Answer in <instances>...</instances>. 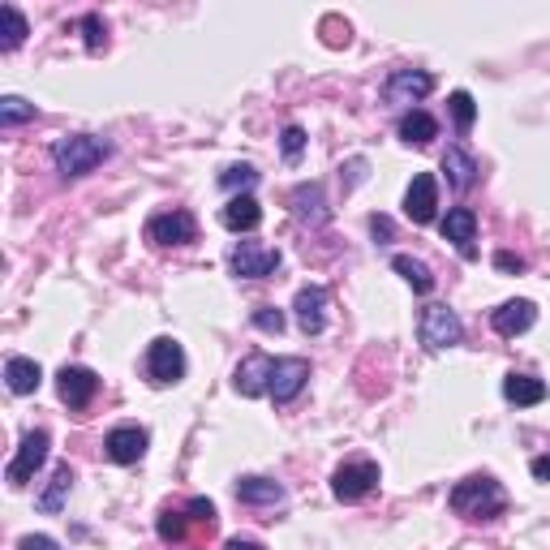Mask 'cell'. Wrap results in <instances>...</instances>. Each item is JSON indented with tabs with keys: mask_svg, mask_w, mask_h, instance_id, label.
I'll use <instances>...</instances> for the list:
<instances>
[{
	"mask_svg": "<svg viewBox=\"0 0 550 550\" xmlns=\"http://www.w3.org/2000/svg\"><path fill=\"white\" fill-rule=\"evenodd\" d=\"M452 512L465 516V520H495L503 508H508V495H503V486L495 482V477L486 473H473L465 477V482L452 486Z\"/></svg>",
	"mask_w": 550,
	"mask_h": 550,
	"instance_id": "obj_1",
	"label": "cell"
},
{
	"mask_svg": "<svg viewBox=\"0 0 550 550\" xmlns=\"http://www.w3.org/2000/svg\"><path fill=\"white\" fill-rule=\"evenodd\" d=\"M108 155H112V142L95 138V134H69V138L52 142V164L61 177H86V172H95Z\"/></svg>",
	"mask_w": 550,
	"mask_h": 550,
	"instance_id": "obj_2",
	"label": "cell"
},
{
	"mask_svg": "<svg viewBox=\"0 0 550 550\" xmlns=\"http://www.w3.org/2000/svg\"><path fill=\"white\" fill-rule=\"evenodd\" d=\"M142 233H147V241L159 245V250H177V245L198 241V220L190 211H159L147 220Z\"/></svg>",
	"mask_w": 550,
	"mask_h": 550,
	"instance_id": "obj_3",
	"label": "cell"
},
{
	"mask_svg": "<svg viewBox=\"0 0 550 550\" xmlns=\"http://www.w3.org/2000/svg\"><path fill=\"white\" fill-rule=\"evenodd\" d=\"M374 486H379V465H374V460H349V465H340L331 473V495L340 503L366 499Z\"/></svg>",
	"mask_w": 550,
	"mask_h": 550,
	"instance_id": "obj_4",
	"label": "cell"
},
{
	"mask_svg": "<svg viewBox=\"0 0 550 550\" xmlns=\"http://www.w3.org/2000/svg\"><path fill=\"white\" fill-rule=\"evenodd\" d=\"M48 447H52L48 430H31V434H22V447H18V456L9 460V469H5V482H9L13 490L31 482V477L43 469V460H48Z\"/></svg>",
	"mask_w": 550,
	"mask_h": 550,
	"instance_id": "obj_5",
	"label": "cell"
},
{
	"mask_svg": "<svg viewBox=\"0 0 550 550\" xmlns=\"http://www.w3.org/2000/svg\"><path fill=\"white\" fill-rule=\"evenodd\" d=\"M417 331H422L426 349H452V344L465 340V323H460V314L447 310V306H426Z\"/></svg>",
	"mask_w": 550,
	"mask_h": 550,
	"instance_id": "obj_6",
	"label": "cell"
},
{
	"mask_svg": "<svg viewBox=\"0 0 550 550\" xmlns=\"http://www.w3.org/2000/svg\"><path fill=\"white\" fill-rule=\"evenodd\" d=\"M181 374H185V349L172 336H159L151 340V349H147V379L155 387H168V383H181Z\"/></svg>",
	"mask_w": 550,
	"mask_h": 550,
	"instance_id": "obj_7",
	"label": "cell"
},
{
	"mask_svg": "<svg viewBox=\"0 0 550 550\" xmlns=\"http://www.w3.org/2000/svg\"><path fill=\"white\" fill-rule=\"evenodd\" d=\"M228 267H233V275H241V280H263V275L280 267V250H271L263 241H237L233 254H228Z\"/></svg>",
	"mask_w": 550,
	"mask_h": 550,
	"instance_id": "obj_8",
	"label": "cell"
},
{
	"mask_svg": "<svg viewBox=\"0 0 550 550\" xmlns=\"http://www.w3.org/2000/svg\"><path fill=\"white\" fill-rule=\"evenodd\" d=\"M434 91V78L426 74V69H392L383 82V99L387 104H422V99Z\"/></svg>",
	"mask_w": 550,
	"mask_h": 550,
	"instance_id": "obj_9",
	"label": "cell"
},
{
	"mask_svg": "<svg viewBox=\"0 0 550 550\" xmlns=\"http://www.w3.org/2000/svg\"><path fill=\"white\" fill-rule=\"evenodd\" d=\"M306 383H310V361H306V357H275V374H271V396H275V404L297 400Z\"/></svg>",
	"mask_w": 550,
	"mask_h": 550,
	"instance_id": "obj_10",
	"label": "cell"
},
{
	"mask_svg": "<svg viewBox=\"0 0 550 550\" xmlns=\"http://www.w3.org/2000/svg\"><path fill=\"white\" fill-rule=\"evenodd\" d=\"M95 392H99L95 370H86V366H65L61 374H56V396H61L69 409H86V404L95 400Z\"/></svg>",
	"mask_w": 550,
	"mask_h": 550,
	"instance_id": "obj_11",
	"label": "cell"
},
{
	"mask_svg": "<svg viewBox=\"0 0 550 550\" xmlns=\"http://www.w3.org/2000/svg\"><path fill=\"white\" fill-rule=\"evenodd\" d=\"M147 443H151V434L142 426H117V430H108L104 452H108V460H117V465H138V460L147 456Z\"/></svg>",
	"mask_w": 550,
	"mask_h": 550,
	"instance_id": "obj_12",
	"label": "cell"
},
{
	"mask_svg": "<svg viewBox=\"0 0 550 550\" xmlns=\"http://www.w3.org/2000/svg\"><path fill=\"white\" fill-rule=\"evenodd\" d=\"M434 211H439V181H434L430 172H417L409 194H404V215H409L413 224H430Z\"/></svg>",
	"mask_w": 550,
	"mask_h": 550,
	"instance_id": "obj_13",
	"label": "cell"
},
{
	"mask_svg": "<svg viewBox=\"0 0 550 550\" xmlns=\"http://www.w3.org/2000/svg\"><path fill=\"white\" fill-rule=\"evenodd\" d=\"M271 374H275V361L267 357V353H250L237 366V374H233V387L241 396H263V392H271Z\"/></svg>",
	"mask_w": 550,
	"mask_h": 550,
	"instance_id": "obj_14",
	"label": "cell"
},
{
	"mask_svg": "<svg viewBox=\"0 0 550 550\" xmlns=\"http://www.w3.org/2000/svg\"><path fill=\"white\" fill-rule=\"evenodd\" d=\"M297 310V327L306 331V336H318V331L327 327V288L323 284H306L293 301Z\"/></svg>",
	"mask_w": 550,
	"mask_h": 550,
	"instance_id": "obj_15",
	"label": "cell"
},
{
	"mask_svg": "<svg viewBox=\"0 0 550 550\" xmlns=\"http://www.w3.org/2000/svg\"><path fill=\"white\" fill-rule=\"evenodd\" d=\"M443 237L456 245L465 263H473L477 258V215L469 207H452L447 211V220H443Z\"/></svg>",
	"mask_w": 550,
	"mask_h": 550,
	"instance_id": "obj_16",
	"label": "cell"
},
{
	"mask_svg": "<svg viewBox=\"0 0 550 550\" xmlns=\"http://www.w3.org/2000/svg\"><path fill=\"white\" fill-rule=\"evenodd\" d=\"M288 202H293V215L301 224H327L331 220V207H327V194H323V185L318 181H301L293 194H288Z\"/></svg>",
	"mask_w": 550,
	"mask_h": 550,
	"instance_id": "obj_17",
	"label": "cell"
},
{
	"mask_svg": "<svg viewBox=\"0 0 550 550\" xmlns=\"http://www.w3.org/2000/svg\"><path fill=\"white\" fill-rule=\"evenodd\" d=\"M533 323H538V306H533V301H503V306L490 314V327L508 340L520 336V331H529Z\"/></svg>",
	"mask_w": 550,
	"mask_h": 550,
	"instance_id": "obj_18",
	"label": "cell"
},
{
	"mask_svg": "<svg viewBox=\"0 0 550 550\" xmlns=\"http://www.w3.org/2000/svg\"><path fill=\"white\" fill-rule=\"evenodd\" d=\"M220 224L233 228V233H254V228L263 224V207H258L254 194H237V198H228V207L220 211Z\"/></svg>",
	"mask_w": 550,
	"mask_h": 550,
	"instance_id": "obj_19",
	"label": "cell"
},
{
	"mask_svg": "<svg viewBox=\"0 0 550 550\" xmlns=\"http://www.w3.org/2000/svg\"><path fill=\"white\" fill-rule=\"evenodd\" d=\"M5 383H9L13 396H31V392H39V383H43L39 361H31V357H9V361H5Z\"/></svg>",
	"mask_w": 550,
	"mask_h": 550,
	"instance_id": "obj_20",
	"label": "cell"
},
{
	"mask_svg": "<svg viewBox=\"0 0 550 550\" xmlns=\"http://www.w3.org/2000/svg\"><path fill=\"white\" fill-rule=\"evenodd\" d=\"M237 499L250 503V508H275V503H284V486L271 482V477H241Z\"/></svg>",
	"mask_w": 550,
	"mask_h": 550,
	"instance_id": "obj_21",
	"label": "cell"
},
{
	"mask_svg": "<svg viewBox=\"0 0 550 550\" xmlns=\"http://www.w3.org/2000/svg\"><path fill=\"white\" fill-rule=\"evenodd\" d=\"M396 134H400L404 142H409V147H426V142L439 138V121H434L430 112H422V108H409V112L400 117Z\"/></svg>",
	"mask_w": 550,
	"mask_h": 550,
	"instance_id": "obj_22",
	"label": "cell"
},
{
	"mask_svg": "<svg viewBox=\"0 0 550 550\" xmlns=\"http://www.w3.org/2000/svg\"><path fill=\"white\" fill-rule=\"evenodd\" d=\"M443 172H447V185L452 190H469L477 181V159L465 147H447L443 151Z\"/></svg>",
	"mask_w": 550,
	"mask_h": 550,
	"instance_id": "obj_23",
	"label": "cell"
},
{
	"mask_svg": "<svg viewBox=\"0 0 550 550\" xmlns=\"http://www.w3.org/2000/svg\"><path fill=\"white\" fill-rule=\"evenodd\" d=\"M503 396H508L512 404H542L546 383L533 379V374H508V379H503Z\"/></svg>",
	"mask_w": 550,
	"mask_h": 550,
	"instance_id": "obj_24",
	"label": "cell"
},
{
	"mask_svg": "<svg viewBox=\"0 0 550 550\" xmlns=\"http://www.w3.org/2000/svg\"><path fill=\"white\" fill-rule=\"evenodd\" d=\"M69 490H74V469L61 465V469L52 473L48 490L39 495V512H61V508H65V499H69Z\"/></svg>",
	"mask_w": 550,
	"mask_h": 550,
	"instance_id": "obj_25",
	"label": "cell"
},
{
	"mask_svg": "<svg viewBox=\"0 0 550 550\" xmlns=\"http://www.w3.org/2000/svg\"><path fill=\"white\" fill-rule=\"evenodd\" d=\"M392 267L404 275V280H409L413 284V293H434V275H430V267L422 263V258H413V254H396L392 258Z\"/></svg>",
	"mask_w": 550,
	"mask_h": 550,
	"instance_id": "obj_26",
	"label": "cell"
},
{
	"mask_svg": "<svg viewBox=\"0 0 550 550\" xmlns=\"http://www.w3.org/2000/svg\"><path fill=\"white\" fill-rule=\"evenodd\" d=\"M194 516H185V512H177V508H164L159 512V520H155V533L164 542H172V546H185L190 538H185V525H190Z\"/></svg>",
	"mask_w": 550,
	"mask_h": 550,
	"instance_id": "obj_27",
	"label": "cell"
},
{
	"mask_svg": "<svg viewBox=\"0 0 550 550\" xmlns=\"http://www.w3.org/2000/svg\"><path fill=\"white\" fill-rule=\"evenodd\" d=\"M0 18H5V31H0V48L13 52V48H22V39H26V18L13 5L0 9Z\"/></svg>",
	"mask_w": 550,
	"mask_h": 550,
	"instance_id": "obj_28",
	"label": "cell"
},
{
	"mask_svg": "<svg viewBox=\"0 0 550 550\" xmlns=\"http://www.w3.org/2000/svg\"><path fill=\"white\" fill-rule=\"evenodd\" d=\"M447 108H452V121H456L460 134H469L473 121H477V104H473V95H469V91H452Z\"/></svg>",
	"mask_w": 550,
	"mask_h": 550,
	"instance_id": "obj_29",
	"label": "cell"
},
{
	"mask_svg": "<svg viewBox=\"0 0 550 550\" xmlns=\"http://www.w3.org/2000/svg\"><path fill=\"white\" fill-rule=\"evenodd\" d=\"M220 185H224V190H233V198H237V190H241V194H250L254 185H258V172H254L250 164H233V168H224V172H220Z\"/></svg>",
	"mask_w": 550,
	"mask_h": 550,
	"instance_id": "obj_30",
	"label": "cell"
},
{
	"mask_svg": "<svg viewBox=\"0 0 550 550\" xmlns=\"http://www.w3.org/2000/svg\"><path fill=\"white\" fill-rule=\"evenodd\" d=\"M22 121H35V104H26V99H18V95L0 99V125L13 129V125H22Z\"/></svg>",
	"mask_w": 550,
	"mask_h": 550,
	"instance_id": "obj_31",
	"label": "cell"
},
{
	"mask_svg": "<svg viewBox=\"0 0 550 550\" xmlns=\"http://www.w3.org/2000/svg\"><path fill=\"white\" fill-rule=\"evenodd\" d=\"M280 147H284V159H288V164H297L301 151H306V129H301V125H288L284 134H280Z\"/></svg>",
	"mask_w": 550,
	"mask_h": 550,
	"instance_id": "obj_32",
	"label": "cell"
},
{
	"mask_svg": "<svg viewBox=\"0 0 550 550\" xmlns=\"http://www.w3.org/2000/svg\"><path fill=\"white\" fill-rule=\"evenodd\" d=\"M82 31H86V48H91V52H99L108 43V31H104V18H99V13H86Z\"/></svg>",
	"mask_w": 550,
	"mask_h": 550,
	"instance_id": "obj_33",
	"label": "cell"
},
{
	"mask_svg": "<svg viewBox=\"0 0 550 550\" xmlns=\"http://www.w3.org/2000/svg\"><path fill=\"white\" fill-rule=\"evenodd\" d=\"M254 327L267 331V336H280V331H284V314L275 310V306H258L254 310Z\"/></svg>",
	"mask_w": 550,
	"mask_h": 550,
	"instance_id": "obj_34",
	"label": "cell"
},
{
	"mask_svg": "<svg viewBox=\"0 0 550 550\" xmlns=\"http://www.w3.org/2000/svg\"><path fill=\"white\" fill-rule=\"evenodd\" d=\"M18 550H61V546H56L48 533H26V538L18 542Z\"/></svg>",
	"mask_w": 550,
	"mask_h": 550,
	"instance_id": "obj_35",
	"label": "cell"
},
{
	"mask_svg": "<svg viewBox=\"0 0 550 550\" xmlns=\"http://www.w3.org/2000/svg\"><path fill=\"white\" fill-rule=\"evenodd\" d=\"M370 233L379 241H392V220L387 215H370Z\"/></svg>",
	"mask_w": 550,
	"mask_h": 550,
	"instance_id": "obj_36",
	"label": "cell"
},
{
	"mask_svg": "<svg viewBox=\"0 0 550 550\" xmlns=\"http://www.w3.org/2000/svg\"><path fill=\"white\" fill-rule=\"evenodd\" d=\"M495 267H499V271H525V258H516V254H508V250H499V254H495Z\"/></svg>",
	"mask_w": 550,
	"mask_h": 550,
	"instance_id": "obj_37",
	"label": "cell"
},
{
	"mask_svg": "<svg viewBox=\"0 0 550 550\" xmlns=\"http://www.w3.org/2000/svg\"><path fill=\"white\" fill-rule=\"evenodd\" d=\"M529 473L538 477V482H550V452L546 456H533V465H529Z\"/></svg>",
	"mask_w": 550,
	"mask_h": 550,
	"instance_id": "obj_38",
	"label": "cell"
},
{
	"mask_svg": "<svg viewBox=\"0 0 550 550\" xmlns=\"http://www.w3.org/2000/svg\"><path fill=\"white\" fill-rule=\"evenodd\" d=\"M224 550H263V546H258L254 538H228V546Z\"/></svg>",
	"mask_w": 550,
	"mask_h": 550,
	"instance_id": "obj_39",
	"label": "cell"
}]
</instances>
